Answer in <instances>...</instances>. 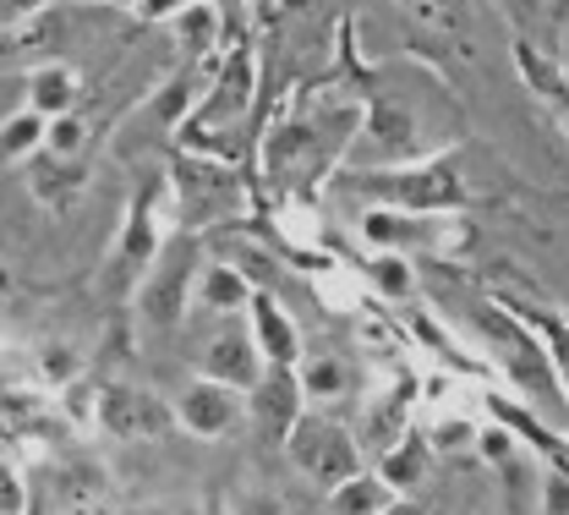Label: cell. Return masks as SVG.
I'll return each mask as SVG.
<instances>
[{"label": "cell", "instance_id": "cell-1", "mask_svg": "<svg viewBox=\"0 0 569 515\" xmlns=\"http://www.w3.org/2000/svg\"><path fill=\"white\" fill-rule=\"evenodd\" d=\"M284 449H290V460H296L312 483H323L329 494L361 472V449H356V439L340 428V423H323V417H296V428L284 434Z\"/></svg>", "mask_w": 569, "mask_h": 515}, {"label": "cell", "instance_id": "cell-2", "mask_svg": "<svg viewBox=\"0 0 569 515\" xmlns=\"http://www.w3.org/2000/svg\"><path fill=\"white\" fill-rule=\"evenodd\" d=\"M367 192H378L389 209L400 215H455V204L466 198L460 176L449 165H400L367 181Z\"/></svg>", "mask_w": 569, "mask_h": 515}, {"label": "cell", "instance_id": "cell-3", "mask_svg": "<svg viewBox=\"0 0 569 515\" xmlns=\"http://www.w3.org/2000/svg\"><path fill=\"white\" fill-rule=\"evenodd\" d=\"M236 417H241V395L224 389V384H213V378L187 384L181 400H176V423H181L192 439H219V434H230Z\"/></svg>", "mask_w": 569, "mask_h": 515}, {"label": "cell", "instance_id": "cell-4", "mask_svg": "<svg viewBox=\"0 0 569 515\" xmlns=\"http://www.w3.org/2000/svg\"><path fill=\"white\" fill-rule=\"evenodd\" d=\"M493 324V346L503 351V368H509V378L531 395V400H553V373H548V357H542V346L515 324V318H488Z\"/></svg>", "mask_w": 569, "mask_h": 515}, {"label": "cell", "instance_id": "cell-5", "mask_svg": "<svg viewBox=\"0 0 569 515\" xmlns=\"http://www.w3.org/2000/svg\"><path fill=\"white\" fill-rule=\"evenodd\" d=\"M247 313H252V346H258V357H263L269 368H296V357H301V335H296L290 313H284L269 291H252Z\"/></svg>", "mask_w": 569, "mask_h": 515}, {"label": "cell", "instance_id": "cell-6", "mask_svg": "<svg viewBox=\"0 0 569 515\" xmlns=\"http://www.w3.org/2000/svg\"><path fill=\"white\" fill-rule=\"evenodd\" d=\"M203 378L224 384V389H236V395H252L258 378H263V357H258L252 335H241V329L219 335L209 351H203Z\"/></svg>", "mask_w": 569, "mask_h": 515}, {"label": "cell", "instance_id": "cell-7", "mask_svg": "<svg viewBox=\"0 0 569 515\" xmlns=\"http://www.w3.org/2000/svg\"><path fill=\"white\" fill-rule=\"evenodd\" d=\"M99 423L110 434L132 439V434H164L170 428V412L153 395H142V389H104L99 395Z\"/></svg>", "mask_w": 569, "mask_h": 515}, {"label": "cell", "instance_id": "cell-8", "mask_svg": "<svg viewBox=\"0 0 569 515\" xmlns=\"http://www.w3.org/2000/svg\"><path fill=\"white\" fill-rule=\"evenodd\" d=\"M252 412H258V423L284 444V434L296 428V417H301V384H296V373L290 368H269L258 378V389H252Z\"/></svg>", "mask_w": 569, "mask_h": 515}, {"label": "cell", "instance_id": "cell-9", "mask_svg": "<svg viewBox=\"0 0 569 515\" xmlns=\"http://www.w3.org/2000/svg\"><path fill=\"white\" fill-rule=\"evenodd\" d=\"M187 275H192V258L181 252V258H164L159 269H153V280H148V291H142V313H148V324H176L181 318V307H187Z\"/></svg>", "mask_w": 569, "mask_h": 515}, {"label": "cell", "instance_id": "cell-10", "mask_svg": "<svg viewBox=\"0 0 569 515\" xmlns=\"http://www.w3.org/2000/svg\"><path fill=\"white\" fill-rule=\"evenodd\" d=\"M427 477V439L422 434H406L400 444L383 449V466H378V483L395 494V499H411V488Z\"/></svg>", "mask_w": 569, "mask_h": 515}, {"label": "cell", "instance_id": "cell-11", "mask_svg": "<svg viewBox=\"0 0 569 515\" xmlns=\"http://www.w3.org/2000/svg\"><path fill=\"white\" fill-rule=\"evenodd\" d=\"M77 93H82V82H77L71 67H39V72L28 77V110L44 116V121L71 116L77 110Z\"/></svg>", "mask_w": 569, "mask_h": 515}, {"label": "cell", "instance_id": "cell-12", "mask_svg": "<svg viewBox=\"0 0 569 515\" xmlns=\"http://www.w3.org/2000/svg\"><path fill=\"white\" fill-rule=\"evenodd\" d=\"M367 143L378 148V153H389V159H411L417 153V121L400 105H378L367 116Z\"/></svg>", "mask_w": 569, "mask_h": 515}, {"label": "cell", "instance_id": "cell-13", "mask_svg": "<svg viewBox=\"0 0 569 515\" xmlns=\"http://www.w3.org/2000/svg\"><path fill=\"white\" fill-rule=\"evenodd\" d=\"M198 296H203V307H213V313H241L252 301V286H247V275L236 264H209L203 280H198Z\"/></svg>", "mask_w": 569, "mask_h": 515}, {"label": "cell", "instance_id": "cell-14", "mask_svg": "<svg viewBox=\"0 0 569 515\" xmlns=\"http://www.w3.org/2000/svg\"><path fill=\"white\" fill-rule=\"evenodd\" d=\"M77 187H82V165H77V159H50V153L39 159V153H33V192H39L44 204L61 209Z\"/></svg>", "mask_w": 569, "mask_h": 515}, {"label": "cell", "instance_id": "cell-15", "mask_svg": "<svg viewBox=\"0 0 569 515\" xmlns=\"http://www.w3.org/2000/svg\"><path fill=\"white\" fill-rule=\"evenodd\" d=\"M44 148V116L22 110L0 127V165H17V159H33Z\"/></svg>", "mask_w": 569, "mask_h": 515}, {"label": "cell", "instance_id": "cell-16", "mask_svg": "<svg viewBox=\"0 0 569 515\" xmlns=\"http://www.w3.org/2000/svg\"><path fill=\"white\" fill-rule=\"evenodd\" d=\"M301 400H340V389H346V363L340 357H307L301 363Z\"/></svg>", "mask_w": 569, "mask_h": 515}, {"label": "cell", "instance_id": "cell-17", "mask_svg": "<svg viewBox=\"0 0 569 515\" xmlns=\"http://www.w3.org/2000/svg\"><path fill=\"white\" fill-rule=\"evenodd\" d=\"M389 499H395V494H389L378 477H367V472H356L351 483H340V488H335V511L340 515H383Z\"/></svg>", "mask_w": 569, "mask_h": 515}, {"label": "cell", "instance_id": "cell-18", "mask_svg": "<svg viewBox=\"0 0 569 515\" xmlns=\"http://www.w3.org/2000/svg\"><path fill=\"white\" fill-rule=\"evenodd\" d=\"M88 143V127H82V116L71 110V116H56V121H44V153L50 159H77Z\"/></svg>", "mask_w": 569, "mask_h": 515}, {"label": "cell", "instance_id": "cell-19", "mask_svg": "<svg viewBox=\"0 0 569 515\" xmlns=\"http://www.w3.org/2000/svg\"><path fill=\"white\" fill-rule=\"evenodd\" d=\"M537 515H569V466H553L542 477V511Z\"/></svg>", "mask_w": 569, "mask_h": 515}, {"label": "cell", "instance_id": "cell-20", "mask_svg": "<svg viewBox=\"0 0 569 515\" xmlns=\"http://www.w3.org/2000/svg\"><path fill=\"white\" fill-rule=\"evenodd\" d=\"M176 22H181V33H187V44H192V50H203V44H209L213 11H203V6H187V11L176 17Z\"/></svg>", "mask_w": 569, "mask_h": 515}, {"label": "cell", "instance_id": "cell-21", "mask_svg": "<svg viewBox=\"0 0 569 515\" xmlns=\"http://www.w3.org/2000/svg\"><path fill=\"white\" fill-rule=\"evenodd\" d=\"M28 505V488H22V477L11 472V466H0V515H22Z\"/></svg>", "mask_w": 569, "mask_h": 515}, {"label": "cell", "instance_id": "cell-22", "mask_svg": "<svg viewBox=\"0 0 569 515\" xmlns=\"http://www.w3.org/2000/svg\"><path fill=\"white\" fill-rule=\"evenodd\" d=\"M192 0H138V17L142 22H170V17H181Z\"/></svg>", "mask_w": 569, "mask_h": 515}, {"label": "cell", "instance_id": "cell-23", "mask_svg": "<svg viewBox=\"0 0 569 515\" xmlns=\"http://www.w3.org/2000/svg\"><path fill=\"white\" fill-rule=\"evenodd\" d=\"M378 286H383V291H406V286H411V275H406V264H400L395 252L378 264Z\"/></svg>", "mask_w": 569, "mask_h": 515}, {"label": "cell", "instance_id": "cell-24", "mask_svg": "<svg viewBox=\"0 0 569 515\" xmlns=\"http://www.w3.org/2000/svg\"><path fill=\"white\" fill-rule=\"evenodd\" d=\"M383 515H427V511L417 505V499H389V505H383Z\"/></svg>", "mask_w": 569, "mask_h": 515}, {"label": "cell", "instance_id": "cell-25", "mask_svg": "<svg viewBox=\"0 0 569 515\" xmlns=\"http://www.w3.org/2000/svg\"><path fill=\"white\" fill-rule=\"evenodd\" d=\"M559 127H565V138H569V88L559 93Z\"/></svg>", "mask_w": 569, "mask_h": 515}, {"label": "cell", "instance_id": "cell-26", "mask_svg": "<svg viewBox=\"0 0 569 515\" xmlns=\"http://www.w3.org/2000/svg\"><path fill=\"white\" fill-rule=\"evenodd\" d=\"M44 0H6V11H39Z\"/></svg>", "mask_w": 569, "mask_h": 515}, {"label": "cell", "instance_id": "cell-27", "mask_svg": "<svg viewBox=\"0 0 569 515\" xmlns=\"http://www.w3.org/2000/svg\"><path fill=\"white\" fill-rule=\"evenodd\" d=\"M110 6H132V11H138V0H110Z\"/></svg>", "mask_w": 569, "mask_h": 515}]
</instances>
